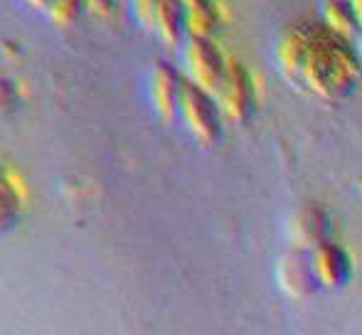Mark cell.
I'll return each mask as SVG.
<instances>
[{"mask_svg": "<svg viewBox=\"0 0 362 335\" xmlns=\"http://www.w3.org/2000/svg\"><path fill=\"white\" fill-rule=\"evenodd\" d=\"M224 94V106L232 116H244L252 106V84H249V77L244 72L242 64L229 62V77L227 84L222 89Z\"/></svg>", "mask_w": 362, "mask_h": 335, "instance_id": "3957f363", "label": "cell"}, {"mask_svg": "<svg viewBox=\"0 0 362 335\" xmlns=\"http://www.w3.org/2000/svg\"><path fill=\"white\" fill-rule=\"evenodd\" d=\"M350 8H353V13H355V20L362 25V0H353V5H350Z\"/></svg>", "mask_w": 362, "mask_h": 335, "instance_id": "277c9868", "label": "cell"}, {"mask_svg": "<svg viewBox=\"0 0 362 335\" xmlns=\"http://www.w3.org/2000/svg\"><path fill=\"white\" fill-rule=\"evenodd\" d=\"M310 264H313L318 283H323V286H343L348 281V274H350L348 254L340 249L338 245H333V242H320L315 247L313 257H310Z\"/></svg>", "mask_w": 362, "mask_h": 335, "instance_id": "7a4b0ae2", "label": "cell"}, {"mask_svg": "<svg viewBox=\"0 0 362 335\" xmlns=\"http://www.w3.org/2000/svg\"><path fill=\"white\" fill-rule=\"evenodd\" d=\"M279 64L291 82L320 99H343L360 79V59L328 25L288 28L279 40Z\"/></svg>", "mask_w": 362, "mask_h": 335, "instance_id": "6da1fadb", "label": "cell"}]
</instances>
